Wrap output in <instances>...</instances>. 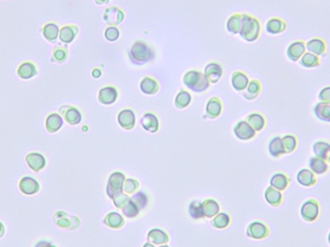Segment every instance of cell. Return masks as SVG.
Instances as JSON below:
<instances>
[{"label": "cell", "instance_id": "34", "mask_svg": "<svg viewBox=\"0 0 330 247\" xmlns=\"http://www.w3.org/2000/svg\"><path fill=\"white\" fill-rule=\"evenodd\" d=\"M140 89L146 95H154L158 91L159 86L157 82L153 78L146 77L140 82Z\"/></svg>", "mask_w": 330, "mask_h": 247}, {"label": "cell", "instance_id": "14", "mask_svg": "<svg viewBox=\"0 0 330 247\" xmlns=\"http://www.w3.org/2000/svg\"><path fill=\"white\" fill-rule=\"evenodd\" d=\"M297 183L304 187H312L317 184V175L313 173L310 169L303 168L299 170L296 174Z\"/></svg>", "mask_w": 330, "mask_h": 247}, {"label": "cell", "instance_id": "42", "mask_svg": "<svg viewBox=\"0 0 330 247\" xmlns=\"http://www.w3.org/2000/svg\"><path fill=\"white\" fill-rule=\"evenodd\" d=\"M190 103H191V95L185 90H181L176 96L175 105L179 109L186 108L190 104Z\"/></svg>", "mask_w": 330, "mask_h": 247}, {"label": "cell", "instance_id": "3", "mask_svg": "<svg viewBox=\"0 0 330 247\" xmlns=\"http://www.w3.org/2000/svg\"><path fill=\"white\" fill-rule=\"evenodd\" d=\"M183 82L189 89L196 93H202L206 91L211 85V83L203 73L195 70L186 73Z\"/></svg>", "mask_w": 330, "mask_h": 247}, {"label": "cell", "instance_id": "19", "mask_svg": "<svg viewBox=\"0 0 330 247\" xmlns=\"http://www.w3.org/2000/svg\"><path fill=\"white\" fill-rule=\"evenodd\" d=\"M222 74H223V70L221 66L214 62L208 64L204 71V75L206 76V78L208 79L210 83L217 82L221 79Z\"/></svg>", "mask_w": 330, "mask_h": 247}, {"label": "cell", "instance_id": "12", "mask_svg": "<svg viewBox=\"0 0 330 247\" xmlns=\"http://www.w3.org/2000/svg\"><path fill=\"white\" fill-rule=\"evenodd\" d=\"M117 120L123 128L130 130L136 125V113L132 109H123L119 112Z\"/></svg>", "mask_w": 330, "mask_h": 247}, {"label": "cell", "instance_id": "57", "mask_svg": "<svg viewBox=\"0 0 330 247\" xmlns=\"http://www.w3.org/2000/svg\"><path fill=\"white\" fill-rule=\"evenodd\" d=\"M327 163H330V150H329V154H328V158H327Z\"/></svg>", "mask_w": 330, "mask_h": 247}, {"label": "cell", "instance_id": "17", "mask_svg": "<svg viewBox=\"0 0 330 247\" xmlns=\"http://www.w3.org/2000/svg\"><path fill=\"white\" fill-rule=\"evenodd\" d=\"M118 92L116 88L112 86H106L99 90L98 92V102L101 104L109 105L116 102Z\"/></svg>", "mask_w": 330, "mask_h": 247}, {"label": "cell", "instance_id": "22", "mask_svg": "<svg viewBox=\"0 0 330 247\" xmlns=\"http://www.w3.org/2000/svg\"><path fill=\"white\" fill-rule=\"evenodd\" d=\"M17 74L21 80H30L37 75V69L32 62H22L18 67Z\"/></svg>", "mask_w": 330, "mask_h": 247}, {"label": "cell", "instance_id": "11", "mask_svg": "<svg viewBox=\"0 0 330 247\" xmlns=\"http://www.w3.org/2000/svg\"><path fill=\"white\" fill-rule=\"evenodd\" d=\"M19 188L25 195H33L39 192V182L30 176H25L20 179Z\"/></svg>", "mask_w": 330, "mask_h": 247}, {"label": "cell", "instance_id": "23", "mask_svg": "<svg viewBox=\"0 0 330 247\" xmlns=\"http://www.w3.org/2000/svg\"><path fill=\"white\" fill-rule=\"evenodd\" d=\"M287 29V23L280 18H272L266 24V30L269 34L277 35L283 33Z\"/></svg>", "mask_w": 330, "mask_h": 247}, {"label": "cell", "instance_id": "31", "mask_svg": "<svg viewBox=\"0 0 330 247\" xmlns=\"http://www.w3.org/2000/svg\"><path fill=\"white\" fill-rule=\"evenodd\" d=\"M249 83L248 77L242 72H235L232 75V85L237 92H242L246 89Z\"/></svg>", "mask_w": 330, "mask_h": 247}, {"label": "cell", "instance_id": "15", "mask_svg": "<svg viewBox=\"0 0 330 247\" xmlns=\"http://www.w3.org/2000/svg\"><path fill=\"white\" fill-rule=\"evenodd\" d=\"M125 15L124 13L117 7L107 8L103 14V20L110 26L119 25L124 21Z\"/></svg>", "mask_w": 330, "mask_h": 247}, {"label": "cell", "instance_id": "50", "mask_svg": "<svg viewBox=\"0 0 330 247\" xmlns=\"http://www.w3.org/2000/svg\"><path fill=\"white\" fill-rule=\"evenodd\" d=\"M130 199L131 198L128 196V194H126L124 192V193L120 194L119 196L115 197L112 201H113V203H114V205H115L116 207H118V208H123V206H125L130 201Z\"/></svg>", "mask_w": 330, "mask_h": 247}, {"label": "cell", "instance_id": "45", "mask_svg": "<svg viewBox=\"0 0 330 247\" xmlns=\"http://www.w3.org/2000/svg\"><path fill=\"white\" fill-rule=\"evenodd\" d=\"M121 209H122L123 214L128 218H135L140 212V209L138 208V206H136V203L132 199H130V201Z\"/></svg>", "mask_w": 330, "mask_h": 247}, {"label": "cell", "instance_id": "27", "mask_svg": "<svg viewBox=\"0 0 330 247\" xmlns=\"http://www.w3.org/2000/svg\"><path fill=\"white\" fill-rule=\"evenodd\" d=\"M141 125L145 130L155 133L159 128V121L155 114L146 113L141 119Z\"/></svg>", "mask_w": 330, "mask_h": 247}, {"label": "cell", "instance_id": "25", "mask_svg": "<svg viewBox=\"0 0 330 247\" xmlns=\"http://www.w3.org/2000/svg\"><path fill=\"white\" fill-rule=\"evenodd\" d=\"M147 239L149 241V243L153 244V245H157V246H161V245H166L169 242V237L168 235L160 230V229H152L149 231Z\"/></svg>", "mask_w": 330, "mask_h": 247}, {"label": "cell", "instance_id": "2", "mask_svg": "<svg viewBox=\"0 0 330 247\" xmlns=\"http://www.w3.org/2000/svg\"><path fill=\"white\" fill-rule=\"evenodd\" d=\"M261 34V23L258 19L248 14H242V26L239 32L240 37L244 41H257Z\"/></svg>", "mask_w": 330, "mask_h": 247}, {"label": "cell", "instance_id": "37", "mask_svg": "<svg viewBox=\"0 0 330 247\" xmlns=\"http://www.w3.org/2000/svg\"><path fill=\"white\" fill-rule=\"evenodd\" d=\"M298 63L301 67H303L305 69H313V68H316V67L320 66L321 60H320L319 56L306 51L302 55V57L299 59Z\"/></svg>", "mask_w": 330, "mask_h": 247}, {"label": "cell", "instance_id": "48", "mask_svg": "<svg viewBox=\"0 0 330 247\" xmlns=\"http://www.w3.org/2000/svg\"><path fill=\"white\" fill-rule=\"evenodd\" d=\"M138 187H139L138 181H136L135 179H132V178H129V179L125 180V183L123 185V191L126 194H135V192L138 189Z\"/></svg>", "mask_w": 330, "mask_h": 247}, {"label": "cell", "instance_id": "46", "mask_svg": "<svg viewBox=\"0 0 330 247\" xmlns=\"http://www.w3.org/2000/svg\"><path fill=\"white\" fill-rule=\"evenodd\" d=\"M131 199L136 203V206H138V208L140 210H143L147 205H148V196L144 191H138L135 193Z\"/></svg>", "mask_w": 330, "mask_h": 247}, {"label": "cell", "instance_id": "10", "mask_svg": "<svg viewBox=\"0 0 330 247\" xmlns=\"http://www.w3.org/2000/svg\"><path fill=\"white\" fill-rule=\"evenodd\" d=\"M306 52V45L304 41H295L291 42L287 48V56L291 62H298L302 55Z\"/></svg>", "mask_w": 330, "mask_h": 247}, {"label": "cell", "instance_id": "13", "mask_svg": "<svg viewBox=\"0 0 330 247\" xmlns=\"http://www.w3.org/2000/svg\"><path fill=\"white\" fill-rule=\"evenodd\" d=\"M306 50L317 56L326 55L327 53V42L322 38H312L307 42H305Z\"/></svg>", "mask_w": 330, "mask_h": 247}, {"label": "cell", "instance_id": "8", "mask_svg": "<svg viewBox=\"0 0 330 247\" xmlns=\"http://www.w3.org/2000/svg\"><path fill=\"white\" fill-rule=\"evenodd\" d=\"M246 235L253 240H265L270 235V229L263 222L254 221L247 226Z\"/></svg>", "mask_w": 330, "mask_h": 247}, {"label": "cell", "instance_id": "40", "mask_svg": "<svg viewBox=\"0 0 330 247\" xmlns=\"http://www.w3.org/2000/svg\"><path fill=\"white\" fill-rule=\"evenodd\" d=\"M227 29L232 34H239L242 26V15L234 14L227 21Z\"/></svg>", "mask_w": 330, "mask_h": 247}, {"label": "cell", "instance_id": "36", "mask_svg": "<svg viewBox=\"0 0 330 247\" xmlns=\"http://www.w3.org/2000/svg\"><path fill=\"white\" fill-rule=\"evenodd\" d=\"M202 206H203V211H204L205 217L213 218L217 213H219L220 206L214 199L205 200L202 203Z\"/></svg>", "mask_w": 330, "mask_h": 247}, {"label": "cell", "instance_id": "16", "mask_svg": "<svg viewBox=\"0 0 330 247\" xmlns=\"http://www.w3.org/2000/svg\"><path fill=\"white\" fill-rule=\"evenodd\" d=\"M25 162L27 165L35 172H40L45 168L47 161L45 157L40 153H29L25 157Z\"/></svg>", "mask_w": 330, "mask_h": 247}, {"label": "cell", "instance_id": "1", "mask_svg": "<svg viewBox=\"0 0 330 247\" xmlns=\"http://www.w3.org/2000/svg\"><path fill=\"white\" fill-rule=\"evenodd\" d=\"M129 57L133 64L141 66L152 61L155 57V52L147 42L136 41L129 51Z\"/></svg>", "mask_w": 330, "mask_h": 247}, {"label": "cell", "instance_id": "56", "mask_svg": "<svg viewBox=\"0 0 330 247\" xmlns=\"http://www.w3.org/2000/svg\"><path fill=\"white\" fill-rule=\"evenodd\" d=\"M143 247H155L153 244H151V243H146L144 246H143Z\"/></svg>", "mask_w": 330, "mask_h": 247}, {"label": "cell", "instance_id": "9", "mask_svg": "<svg viewBox=\"0 0 330 247\" xmlns=\"http://www.w3.org/2000/svg\"><path fill=\"white\" fill-rule=\"evenodd\" d=\"M256 132L257 131L246 121H239L234 126V133L239 140H251L256 136Z\"/></svg>", "mask_w": 330, "mask_h": 247}, {"label": "cell", "instance_id": "18", "mask_svg": "<svg viewBox=\"0 0 330 247\" xmlns=\"http://www.w3.org/2000/svg\"><path fill=\"white\" fill-rule=\"evenodd\" d=\"M222 112V103L220 100L216 97H213L209 100L206 106V114L204 118L215 119L217 118Z\"/></svg>", "mask_w": 330, "mask_h": 247}, {"label": "cell", "instance_id": "4", "mask_svg": "<svg viewBox=\"0 0 330 247\" xmlns=\"http://www.w3.org/2000/svg\"><path fill=\"white\" fill-rule=\"evenodd\" d=\"M125 180H126V177L121 172H114L109 176L107 186H106V193L111 200H113L120 194L124 193L123 185L125 183Z\"/></svg>", "mask_w": 330, "mask_h": 247}, {"label": "cell", "instance_id": "33", "mask_svg": "<svg viewBox=\"0 0 330 247\" xmlns=\"http://www.w3.org/2000/svg\"><path fill=\"white\" fill-rule=\"evenodd\" d=\"M103 223L111 229H120L124 226L125 219L119 212L112 211L105 215L103 219Z\"/></svg>", "mask_w": 330, "mask_h": 247}, {"label": "cell", "instance_id": "39", "mask_svg": "<svg viewBox=\"0 0 330 247\" xmlns=\"http://www.w3.org/2000/svg\"><path fill=\"white\" fill-rule=\"evenodd\" d=\"M261 90H262L261 83H260V82L254 80V81H251L248 83V85L246 87V91L243 93V97L248 101H252L259 96Z\"/></svg>", "mask_w": 330, "mask_h": 247}, {"label": "cell", "instance_id": "43", "mask_svg": "<svg viewBox=\"0 0 330 247\" xmlns=\"http://www.w3.org/2000/svg\"><path fill=\"white\" fill-rule=\"evenodd\" d=\"M212 226L217 229H224L230 224V216L225 212H219L214 217H213L211 221Z\"/></svg>", "mask_w": 330, "mask_h": 247}, {"label": "cell", "instance_id": "7", "mask_svg": "<svg viewBox=\"0 0 330 247\" xmlns=\"http://www.w3.org/2000/svg\"><path fill=\"white\" fill-rule=\"evenodd\" d=\"M59 113L62 118L70 124L75 125L82 121V115L77 107L72 105H62L59 108Z\"/></svg>", "mask_w": 330, "mask_h": 247}, {"label": "cell", "instance_id": "21", "mask_svg": "<svg viewBox=\"0 0 330 247\" xmlns=\"http://www.w3.org/2000/svg\"><path fill=\"white\" fill-rule=\"evenodd\" d=\"M271 186L279 191H284L291 184L290 177L285 173H275L271 178Z\"/></svg>", "mask_w": 330, "mask_h": 247}, {"label": "cell", "instance_id": "59", "mask_svg": "<svg viewBox=\"0 0 330 247\" xmlns=\"http://www.w3.org/2000/svg\"><path fill=\"white\" fill-rule=\"evenodd\" d=\"M168 247V246H167V245H161V246H160V247Z\"/></svg>", "mask_w": 330, "mask_h": 247}, {"label": "cell", "instance_id": "38", "mask_svg": "<svg viewBox=\"0 0 330 247\" xmlns=\"http://www.w3.org/2000/svg\"><path fill=\"white\" fill-rule=\"evenodd\" d=\"M245 121L249 124L256 131H261L266 126V119L260 113H251V114H249L246 117Z\"/></svg>", "mask_w": 330, "mask_h": 247}, {"label": "cell", "instance_id": "41", "mask_svg": "<svg viewBox=\"0 0 330 247\" xmlns=\"http://www.w3.org/2000/svg\"><path fill=\"white\" fill-rule=\"evenodd\" d=\"M189 215L193 219H202L205 217L204 211H203V206H202V202L198 200H193L189 203Z\"/></svg>", "mask_w": 330, "mask_h": 247}, {"label": "cell", "instance_id": "35", "mask_svg": "<svg viewBox=\"0 0 330 247\" xmlns=\"http://www.w3.org/2000/svg\"><path fill=\"white\" fill-rule=\"evenodd\" d=\"M330 143L329 141H324V140H318L314 142L313 144V153L315 157H318L320 159H323L327 161L329 150H330Z\"/></svg>", "mask_w": 330, "mask_h": 247}, {"label": "cell", "instance_id": "32", "mask_svg": "<svg viewBox=\"0 0 330 247\" xmlns=\"http://www.w3.org/2000/svg\"><path fill=\"white\" fill-rule=\"evenodd\" d=\"M314 114L315 116L323 121L330 123V103H318L314 106Z\"/></svg>", "mask_w": 330, "mask_h": 247}, {"label": "cell", "instance_id": "20", "mask_svg": "<svg viewBox=\"0 0 330 247\" xmlns=\"http://www.w3.org/2000/svg\"><path fill=\"white\" fill-rule=\"evenodd\" d=\"M269 153L272 158L279 159L282 156L286 155V151L284 148V145L282 142V137L279 135H276L272 137V140L269 143Z\"/></svg>", "mask_w": 330, "mask_h": 247}, {"label": "cell", "instance_id": "47", "mask_svg": "<svg viewBox=\"0 0 330 247\" xmlns=\"http://www.w3.org/2000/svg\"><path fill=\"white\" fill-rule=\"evenodd\" d=\"M68 57V49L67 46H55L52 52V60L58 63L65 61Z\"/></svg>", "mask_w": 330, "mask_h": 247}, {"label": "cell", "instance_id": "30", "mask_svg": "<svg viewBox=\"0 0 330 247\" xmlns=\"http://www.w3.org/2000/svg\"><path fill=\"white\" fill-rule=\"evenodd\" d=\"M78 33V28L75 25H66L60 29L59 39L64 43H70L75 40Z\"/></svg>", "mask_w": 330, "mask_h": 247}, {"label": "cell", "instance_id": "28", "mask_svg": "<svg viewBox=\"0 0 330 247\" xmlns=\"http://www.w3.org/2000/svg\"><path fill=\"white\" fill-rule=\"evenodd\" d=\"M41 31L47 41L54 42L58 38L60 29L55 22H47L43 26Z\"/></svg>", "mask_w": 330, "mask_h": 247}, {"label": "cell", "instance_id": "29", "mask_svg": "<svg viewBox=\"0 0 330 247\" xmlns=\"http://www.w3.org/2000/svg\"><path fill=\"white\" fill-rule=\"evenodd\" d=\"M63 118L57 113H50L46 119V128L49 133H54L58 131L63 126Z\"/></svg>", "mask_w": 330, "mask_h": 247}, {"label": "cell", "instance_id": "44", "mask_svg": "<svg viewBox=\"0 0 330 247\" xmlns=\"http://www.w3.org/2000/svg\"><path fill=\"white\" fill-rule=\"evenodd\" d=\"M282 142L284 145L286 154H291L297 148L298 140L294 134H286L282 137Z\"/></svg>", "mask_w": 330, "mask_h": 247}, {"label": "cell", "instance_id": "52", "mask_svg": "<svg viewBox=\"0 0 330 247\" xmlns=\"http://www.w3.org/2000/svg\"><path fill=\"white\" fill-rule=\"evenodd\" d=\"M57 247L56 246H54V245H52L50 242H48V241H40V242H38L36 245H35V247Z\"/></svg>", "mask_w": 330, "mask_h": 247}, {"label": "cell", "instance_id": "55", "mask_svg": "<svg viewBox=\"0 0 330 247\" xmlns=\"http://www.w3.org/2000/svg\"><path fill=\"white\" fill-rule=\"evenodd\" d=\"M95 2L97 4H105V3H108L109 0H95Z\"/></svg>", "mask_w": 330, "mask_h": 247}, {"label": "cell", "instance_id": "5", "mask_svg": "<svg viewBox=\"0 0 330 247\" xmlns=\"http://www.w3.org/2000/svg\"><path fill=\"white\" fill-rule=\"evenodd\" d=\"M321 214V206L316 199L306 200L300 207L301 218L306 222L316 221Z\"/></svg>", "mask_w": 330, "mask_h": 247}, {"label": "cell", "instance_id": "26", "mask_svg": "<svg viewBox=\"0 0 330 247\" xmlns=\"http://www.w3.org/2000/svg\"><path fill=\"white\" fill-rule=\"evenodd\" d=\"M309 168L316 175H324L329 172V164L327 161L318 157H312L309 160Z\"/></svg>", "mask_w": 330, "mask_h": 247}, {"label": "cell", "instance_id": "24", "mask_svg": "<svg viewBox=\"0 0 330 247\" xmlns=\"http://www.w3.org/2000/svg\"><path fill=\"white\" fill-rule=\"evenodd\" d=\"M265 199H266L268 204L276 207V206H279L282 204L283 195H282L281 191L277 190L276 188H274V187L270 185L269 187H267V189L265 191Z\"/></svg>", "mask_w": 330, "mask_h": 247}, {"label": "cell", "instance_id": "49", "mask_svg": "<svg viewBox=\"0 0 330 247\" xmlns=\"http://www.w3.org/2000/svg\"><path fill=\"white\" fill-rule=\"evenodd\" d=\"M104 36H105V39L107 41H116L117 39L119 38V36H120V31H119V29L117 28L116 26H109L108 28L105 29Z\"/></svg>", "mask_w": 330, "mask_h": 247}, {"label": "cell", "instance_id": "54", "mask_svg": "<svg viewBox=\"0 0 330 247\" xmlns=\"http://www.w3.org/2000/svg\"><path fill=\"white\" fill-rule=\"evenodd\" d=\"M5 233V227L3 225V223L0 221V238H2L4 236Z\"/></svg>", "mask_w": 330, "mask_h": 247}, {"label": "cell", "instance_id": "58", "mask_svg": "<svg viewBox=\"0 0 330 247\" xmlns=\"http://www.w3.org/2000/svg\"><path fill=\"white\" fill-rule=\"evenodd\" d=\"M328 241H329V244H330V232L329 233V236H328Z\"/></svg>", "mask_w": 330, "mask_h": 247}, {"label": "cell", "instance_id": "51", "mask_svg": "<svg viewBox=\"0 0 330 247\" xmlns=\"http://www.w3.org/2000/svg\"><path fill=\"white\" fill-rule=\"evenodd\" d=\"M318 99L321 103H330V86L324 87L319 92Z\"/></svg>", "mask_w": 330, "mask_h": 247}, {"label": "cell", "instance_id": "53", "mask_svg": "<svg viewBox=\"0 0 330 247\" xmlns=\"http://www.w3.org/2000/svg\"><path fill=\"white\" fill-rule=\"evenodd\" d=\"M92 76L95 78V79H98L100 76H101V72L99 69H95L93 72H92Z\"/></svg>", "mask_w": 330, "mask_h": 247}, {"label": "cell", "instance_id": "6", "mask_svg": "<svg viewBox=\"0 0 330 247\" xmlns=\"http://www.w3.org/2000/svg\"><path fill=\"white\" fill-rule=\"evenodd\" d=\"M52 219L56 226L66 230H76L80 224V220L77 216L70 215L64 211L55 212Z\"/></svg>", "mask_w": 330, "mask_h": 247}]
</instances>
